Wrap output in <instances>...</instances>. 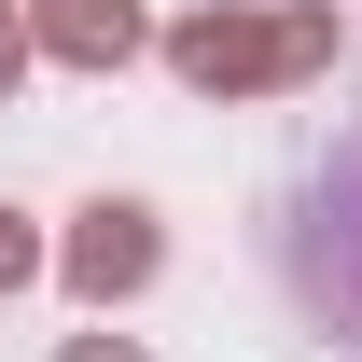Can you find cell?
Wrapping results in <instances>:
<instances>
[{
    "mask_svg": "<svg viewBox=\"0 0 362 362\" xmlns=\"http://www.w3.org/2000/svg\"><path fill=\"white\" fill-rule=\"evenodd\" d=\"M279 279H293V307H307L320 334L362 349V126L293 181V209H279Z\"/></svg>",
    "mask_w": 362,
    "mask_h": 362,
    "instance_id": "obj_1",
    "label": "cell"
},
{
    "mask_svg": "<svg viewBox=\"0 0 362 362\" xmlns=\"http://www.w3.org/2000/svg\"><path fill=\"white\" fill-rule=\"evenodd\" d=\"M168 70H181L195 98H279V84H307V70H334V0H293V14L209 0V14L168 28Z\"/></svg>",
    "mask_w": 362,
    "mask_h": 362,
    "instance_id": "obj_2",
    "label": "cell"
},
{
    "mask_svg": "<svg viewBox=\"0 0 362 362\" xmlns=\"http://www.w3.org/2000/svg\"><path fill=\"white\" fill-rule=\"evenodd\" d=\"M153 265H168V223H153L139 195H98L84 223L56 237V265H42V279H70V307H84V320H112L126 293H153Z\"/></svg>",
    "mask_w": 362,
    "mask_h": 362,
    "instance_id": "obj_3",
    "label": "cell"
},
{
    "mask_svg": "<svg viewBox=\"0 0 362 362\" xmlns=\"http://www.w3.org/2000/svg\"><path fill=\"white\" fill-rule=\"evenodd\" d=\"M28 42L56 70H126L153 28H139V0H28Z\"/></svg>",
    "mask_w": 362,
    "mask_h": 362,
    "instance_id": "obj_4",
    "label": "cell"
},
{
    "mask_svg": "<svg viewBox=\"0 0 362 362\" xmlns=\"http://www.w3.org/2000/svg\"><path fill=\"white\" fill-rule=\"evenodd\" d=\"M56 251H42V223H28V209H14V195H0V293H28V279H42Z\"/></svg>",
    "mask_w": 362,
    "mask_h": 362,
    "instance_id": "obj_5",
    "label": "cell"
},
{
    "mask_svg": "<svg viewBox=\"0 0 362 362\" xmlns=\"http://www.w3.org/2000/svg\"><path fill=\"white\" fill-rule=\"evenodd\" d=\"M28 56H42V42H28V0H0V98L28 84Z\"/></svg>",
    "mask_w": 362,
    "mask_h": 362,
    "instance_id": "obj_6",
    "label": "cell"
},
{
    "mask_svg": "<svg viewBox=\"0 0 362 362\" xmlns=\"http://www.w3.org/2000/svg\"><path fill=\"white\" fill-rule=\"evenodd\" d=\"M56 362H153V349H139V334H112V320H98V334H70V349H56Z\"/></svg>",
    "mask_w": 362,
    "mask_h": 362,
    "instance_id": "obj_7",
    "label": "cell"
}]
</instances>
